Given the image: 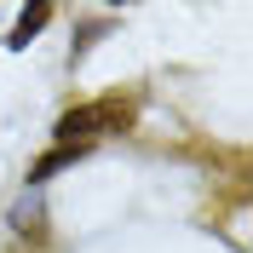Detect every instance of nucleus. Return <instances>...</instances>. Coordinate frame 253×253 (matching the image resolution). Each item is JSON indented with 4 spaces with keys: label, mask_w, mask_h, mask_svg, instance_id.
<instances>
[{
    "label": "nucleus",
    "mask_w": 253,
    "mask_h": 253,
    "mask_svg": "<svg viewBox=\"0 0 253 253\" xmlns=\"http://www.w3.org/2000/svg\"><path fill=\"white\" fill-rule=\"evenodd\" d=\"M132 121V104H121V98H104V104H86V110H75V115H63L58 121V132L63 138H75V132H121V126Z\"/></svg>",
    "instance_id": "f257e3e1"
},
{
    "label": "nucleus",
    "mask_w": 253,
    "mask_h": 253,
    "mask_svg": "<svg viewBox=\"0 0 253 253\" xmlns=\"http://www.w3.org/2000/svg\"><path fill=\"white\" fill-rule=\"evenodd\" d=\"M46 17H52V6H35V12H23V17H17V29H12V46H23V41H29V35L46 23Z\"/></svg>",
    "instance_id": "f03ea898"
}]
</instances>
